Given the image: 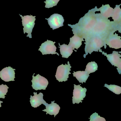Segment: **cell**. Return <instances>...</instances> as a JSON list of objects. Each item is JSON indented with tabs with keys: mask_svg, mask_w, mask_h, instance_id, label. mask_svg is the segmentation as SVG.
Returning <instances> with one entry per match:
<instances>
[{
	"mask_svg": "<svg viewBox=\"0 0 121 121\" xmlns=\"http://www.w3.org/2000/svg\"><path fill=\"white\" fill-rule=\"evenodd\" d=\"M96 21L95 17L85 15L80 18L78 23L75 25L68 24V26L72 28L74 35L85 39L91 35Z\"/></svg>",
	"mask_w": 121,
	"mask_h": 121,
	"instance_id": "obj_1",
	"label": "cell"
},
{
	"mask_svg": "<svg viewBox=\"0 0 121 121\" xmlns=\"http://www.w3.org/2000/svg\"><path fill=\"white\" fill-rule=\"evenodd\" d=\"M85 54L84 55V57L86 58V56L89 53L91 54L94 52H99L101 48L104 46L106 49L107 45L105 42L99 36L96 35H91L85 38Z\"/></svg>",
	"mask_w": 121,
	"mask_h": 121,
	"instance_id": "obj_2",
	"label": "cell"
},
{
	"mask_svg": "<svg viewBox=\"0 0 121 121\" xmlns=\"http://www.w3.org/2000/svg\"><path fill=\"white\" fill-rule=\"evenodd\" d=\"M22 20V24L23 26V30L24 34L26 33L28 34L27 37H29L30 38H32V33L33 29L35 25L36 16L32 15H26L23 16L20 14Z\"/></svg>",
	"mask_w": 121,
	"mask_h": 121,
	"instance_id": "obj_3",
	"label": "cell"
},
{
	"mask_svg": "<svg viewBox=\"0 0 121 121\" xmlns=\"http://www.w3.org/2000/svg\"><path fill=\"white\" fill-rule=\"evenodd\" d=\"M71 68L72 66L70 65L69 61L67 62V65L62 64L58 66L55 75L57 80L59 82L67 81L69 78V74H71L70 72Z\"/></svg>",
	"mask_w": 121,
	"mask_h": 121,
	"instance_id": "obj_4",
	"label": "cell"
},
{
	"mask_svg": "<svg viewBox=\"0 0 121 121\" xmlns=\"http://www.w3.org/2000/svg\"><path fill=\"white\" fill-rule=\"evenodd\" d=\"M99 52H102V54L104 55L107 57V60L111 63L112 65L117 67L118 72L119 74H121V55L119 53L121 52L113 51V53L110 54H107V53L102 52L101 49L99 50Z\"/></svg>",
	"mask_w": 121,
	"mask_h": 121,
	"instance_id": "obj_5",
	"label": "cell"
},
{
	"mask_svg": "<svg viewBox=\"0 0 121 121\" xmlns=\"http://www.w3.org/2000/svg\"><path fill=\"white\" fill-rule=\"evenodd\" d=\"M31 82L32 87L35 90H45L48 84L47 79L39 74L35 77L33 75Z\"/></svg>",
	"mask_w": 121,
	"mask_h": 121,
	"instance_id": "obj_6",
	"label": "cell"
},
{
	"mask_svg": "<svg viewBox=\"0 0 121 121\" xmlns=\"http://www.w3.org/2000/svg\"><path fill=\"white\" fill-rule=\"evenodd\" d=\"M87 89L84 87L83 88L80 85H74V90H73V97H72V103L79 104L82 102L86 96Z\"/></svg>",
	"mask_w": 121,
	"mask_h": 121,
	"instance_id": "obj_7",
	"label": "cell"
},
{
	"mask_svg": "<svg viewBox=\"0 0 121 121\" xmlns=\"http://www.w3.org/2000/svg\"><path fill=\"white\" fill-rule=\"evenodd\" d=\"M55 43V42L47 40V41L42 44L38 50L42 52L43 55L57 54L59 56V54L56 52L57 48L54 45Z\"/></svg>",
	"mask_w": 121,
	"mask_h": 121,
	"instance_id": "obj_8",
	"label": "cell"
},
{
	"mask_svg": "<svg viewBox=\"0 0 121 121\" xmlns=\"http://www.w3.org/2000/svg\"><path fill=\"white\" fill-rule=\"evenodd\" d=\"M47 20L48 24L53 30L59 28L64 26V20L62 15L58 13H54L50 17L45 18Z\"/></svg>",
	"mask_w": 121,
	"mask_h": 121,
	"instance_id": "obj_9",
	"label": "cell"
},
{
	"mask_svg": "<svg viewBox=\"0 0 121 121\" xmlns=\"http://www.w3.org/2000/svg\"><path fill=\"white\" fill-rule=\"evenodd\" d=\"M111 33L106 39L105 43L110 48L117 49L121 48V36L116 33Z\"/></svg>",
	"mask_w": 121,
	"mask_h": 121,
	"instance_id": "obj_10",
	"label": "cell"
},
{
	"mask_svg": "<svg viewBox=\"0 0 121 121\" xmlns=\"http://www.w3.org/2000/svg\"><path fill=\"white\" fill-rule=\"evenodd\" d=\"M15 69L11 67H6L0 72V78L4 82L15 81Z\"/></svg>",
	"mask_w": 121,
	"mask_h": 121,
	"instance_id": "obj_11",
	"label": "cell"
},
{
	"mask_svg": "<svg viewBox=\"0 0 121 121\" xmlns=\"http://www.w3.org/2000/svg\"><path fill=\"white\" fill-rule=\"evenodd\" d=\"M34 95L31 96L30 98V102L31 106L33 107L36 108L40 106L42 104H45L46 103V102L43 99V95L42 93L40 92L38 94L37 92H33Z\"/></svg>",
	"mask_w": 121,
	"mask_h": 121,
	"instance_id": "obj_12",
	"label": "cell"
},
{
	"mask_svg": "<svg viewBox=\"0 0 121 121\" xmlns=\"http://www.w3.org/2000/svg\"><path fill=\"white\" fill-rule=\"evenodd\" d=\"M55 101L51 102V104H48L45 103L44 105L45 106L46 109L43 110V111L46 112V114H47L50 115H54V117L57 116L60 110V108L59 105L54 103Z\"/></svg>",
	"mask_w": 121,
	"mask_h": 121,
	"instance_id": "obj_13",
	"label": "cell"
},
{
	"mask_svg": "<svg viewBox=\"0 0 121 121\" xmlns=\"http://www.w3.org/2000/svg\"><path fill=\"white\" fill-rule=\"evenodd\" d=\"M95 9L96 11H101L100 14L101 16L106 19L112 16L114 10V9L110 7L109 4L105 5H103L99 9L97 8V6H96Z\"/></svg>",
	"mask_w": 121,
	"mask_h": 121,
	"instance_id": "obj_14",
	"label": "cell"
},
{
	"mask_svg": "<svg viewBox=\"0 0 121 121\" xmlns=\"http://www.w3.org/2000/svg\"><path fill=\"white\" fill-rule=\"evenodd\" d=\"M84 41V38L74 35L70 39V42L68 45L73 48V50L76 52V50H75V49H78L82 44V41Z\"/></svg>",
	"mask_w": 121,
	"mask_h": 121,
	"instance_id": "obj_15",
	"label": "cell"
},
{
	"mask_svg": "<svg viewBox=\"0 0 121 121\" xmlns=\"http://www.w3.org/2000/svg\"><path fill=\"white\" fill-rule=\"evenodd\" d=\"M59 45L60 48V54L62 55V57L63 58H69L72 55L73 52V49L71 46L68 45L64 44L60 45V43H59Z\"/></svg>",
	"mask_w": 121,
	"mask_h": 121,
	"instance_id": "obj_16",
	"label": "cell"
},
{
	"mask_svg": "<svg viewBox=\"0 0 121 121\" xmlns=\"http://www.w3.org/2000/svg\"><path fill=\"white\" fill-rule=\"evenodd\" d=\"M73 76L75 77L79 82L83 84L86 82V81L89 77V74L85 71H79L75 72L74 71L73 73Z\"/></svg>",
	"mask_w": 121,
	"mask_h": 121,
	"instance_id": "obj_17",
	"label": "cell"
},
{
	"mask_svg": "<svg viewBox=\"0 0 121 121\" xmlns=\"http://www.w3.org/2000/svg\"><path fill=\"white\" fill-rule=\"evenodd\" d=\"M120 5H116V8L114 9L112 16L114 22L117 23H121V10L120 8Z\"/></svg>",
	"mask_w": 121,
	"mask_h": 121,
	"instance_id": "obj_18",
	"label": "cell"
},
{
	"mask_svg": "<svg viewBox=\"0 0 121 121\" xmlns=\"http://www.w3.org/2000/svg\"><path fill=\"white\" fill-rule=\"evenodd\" d=\"M98 67L97 63L96 62H91L87 65L85 71L90 74L96 72L98 70Z\"/></svg>",
	"mask_w": 121,
	"mask_h": 121,
	"instance_id": "obj_19",
	"label": "cell"
},
{
	"mask_svg": "<svg viewBox=\"0 0 121 121\" xmlns=\"http://www.w3.org/2000/svg\"><path fill=\"white\" fill-rule=\"evenodd\" d=\"M104 87H107L110 91L113 92L117 95H119L121 93V87L116 85H108L106 84Z\"/></svg>",
	"mask_w": 121,
	"mask_h": 121,
	"instance_id": "obj_20",
	"label": "cell"
},
{
	"mask_svg": "<svg viewBox=\"0 0 121 121\" xmlns=\"http://www.w3.org/2000/svg\"><path fill=\"white\" fill-rule=\"evenodd\" d=\"M8 89V87L6 85L2 84L0 85V99H5V96L6 95Z\"/></svg>",
	"mask_w": 121,
	"mask_h": 121,
	"instance_id": "obj_21",
	"label": "cell"
},
{
	"mask_svg": "<svg viewBox=\"0 0 121 121\" xmlns=\"http://www.w3.org/2000/svg\"><path fill=\"white\" fill-rule=\"evenodd\" d=\"M60 0H46L44 1L45 3V8H50L57 6Z\"/></svg>",
	"mask_w": 121,
	"mask_h": 121,
	"instance_id": "obj_22",
	"label": "cell"
},
{
	"mask_svg": "<svg viewBox=\"0 0 121 121\" xmlns=\"http://www.w3.org/2000/svg\"><path fill=\"white\" fill-rule=\"evenodd\" d=\"M90 121H106V119L103 117L99 116L97 113H94L90 116Z\"/></svg>",
	"mask_w": 121,
	"mask_h": 121,
	"instance_id": "obj_23",
	"label": "cell"
},
{
	"mask_svg": "<svg viewBox=\"0 0 121 121\" xmlns=\"http://www.w3.org/2000/svg\"><path fill=\"white\" fill-rule=\"evenodd\" d=\"M2 103H3V102L2 101H0V107H1V104Z\"/></svg>",
	"mask_w": 121,
	"mask_h": 121,
	"instance_id": "obj_24",
	"label": "cell"
}]
</instances>
